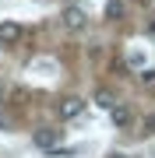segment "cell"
Segmentation results:
<instances>
[{"label":"cell","mask_w":155,"mask_h":158,"mask_svg":"<svg viewBox=\"0 0 155 158\" xmlns=\"http://www.w3.org/2000/svg\"><path fill=\"white\" fill-rule=\"evenodd\" d=\"M152 35H155V21H152Z\"/></svg>","instance_id":"obj_11"},{"label":"cell","mask_w":155,"mask_h":158,"mask_svg":"<svg viewBox=\"0 0 155 158\" xmlns=\"http://www.w3.org/2000/svg\"><path fill=\"white\" fill-rule=\"evenodd\" d=\"M32 144L42 148V151H53V148L60 144V130H57V127H39V130L32 134Z\"/></svg>","instance_id":"obj_3"},{"label":"cell","mask_w":155,"mask_h":158,"mask_svg":"<svg viewBox=\"0 0 155 158\" xmlns=\"http://www.w3.org/2000/svg\"><path fill=\"white\" fill-rule=\"evenodd\" d=\"M95 106H99V109H113V106H116V95H113L109 88H99V91H95Z\"/></svg>","instance_id":"obj_6"},{"label":"cell","mask_w":155,"mask_h":158,"mask_svg":"<svg viewBox=\"0 0 155 158\" xmlns=\"http://www.w3.org/2000/svg\"><path fill=\"white\" fill-rule=\"evenodd\" d=\"M109 119H113V127H116V130H127V127L134 123V113H131L127 106H120V102H116V106L109 109Z\"/></svg>","instance_id":"obj_4"},{"label":"cell","mask_w":155,"mask_h":158,"mask_svg":"<svg viewBox=\"0 0 155 158\" xmlns=\"http://www.w3.org/2000/svg\"><path fill=\"white\" fill-rule=\"evenodd\" d=\"M109 158H127V155H120V151H116V155H109Z\"/></svg>","instance_id":"obj_10"},{"label":"cell","mask_w":155,"mask_h":158,"mask_svg":"<svg viewBox=\"0 0 155 158\" xmlns=\"http://www.w3.org/2000/svg\"><path fill=\"white\" fill-rule=\"evenodd\" d=\"M60 21H63L67 32H85V28H88V14L81 11V7H74V4H67V7L60 11Z\"/></svg>","instance_id":"obj_1"},{"label":"cell","mask_w":155,"mask_h":158,"mask_svg":"<svg viewBox=\"0 0 155 158\" xmlns=\"http://www.w3.org/2000/svg\"><path fill=\"white\" fill-rule=\"evenodd\" d=\"M21 35H25V32H21L18 21H4V25H0V46H14Z\"/></svg>","instance_id":"obj_5"},{"label":"cell","mask_w":155,"mask_h":158,"mask_svg":"<svg viewBox=\"0 0 155 158\" xmlns=\"http://www.w3.org/2000/svg\"><path fill=\"white\" fill-rule=\"evenodd\" d=\"M120 14H123V4H120V0H109V7H106V18H113V21H116Z\"/></svg>","instance_id":"obj_7"},{"label":"cell","mask_w":155,"mask_h":158,"mask_svg":"<svg viewBox=\"0 0 155 158\" xmlns=\"http://www.w3.org/2000/svg\"><path fill=\"white\" fill-rule=\"evenodd\" d=\"M144 63V53H131V67H141Z\"/></svg>","instance_id":"obj_9"},{"label":"cell","mask_w":155,"mask_h":158,"mask_svg":"<svg viewBox=\"0 0 155 158\" xmlns=\"http://www.w3.org/2000/svg\"><path fill=\"white\" fill-rule=\"evenodd\" d=\"M81 113H85V98H78V95H67V98L57 102V116L60 119H78Z\"/></svg>","instance_id":"obj_2"},{"label":"cell","mask_w":155,"mask_h":158,"mask_svg":"<svg viewBox=\"0 0 155 158\" xmlns=\"http://www.w3.org/2000/svg\"><path fill=\"white\" fill-rule=\"evenodd\" d=\"M141 81H144V85H155V70H152V67L141 70Z\"/></svg>","instance_id":"obj_8"}]
</instances>
